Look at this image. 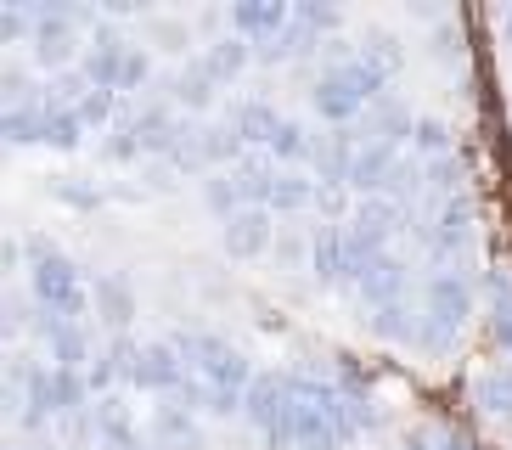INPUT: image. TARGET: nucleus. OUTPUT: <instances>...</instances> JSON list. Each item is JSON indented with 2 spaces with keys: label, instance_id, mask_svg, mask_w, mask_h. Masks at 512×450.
<instances>
[{
  "label": "nucleus",
  "instance_id": "obj_1",
  "mask_svg": "<svg viewBox=\"0 0 512 450\" xmlns=\"http://www.w3.org/2000/svg\"><path fill=\"white\" fill-rule=\"evenodd\" d=\"M175 349H181V360L209 383V411L214 417H231V411L248 405V389H254L259 372L237 344H226L220 332H175Z\"/></svg>",
  "mask_w": 512,
  "mask_h": 450
},
{
  "label": "nucleus",
  "instance_id": "obj_2",
  "mask_svg": "<svg viewBox=\"0 0 512 450\" xmlns=\"http://www.w3.org/2000/svg\"><path fill=\"white\" fill-rule=\"evenodd\" d=\"M23 242H29V299L40 304L46 315L85 321V310H91V287H85L79 265L46 237H23Z\"/></svg>",
  "mask_w": 512,
  "mask_h": 450
},
{
  "label": "nucleus",
  "instance_id": "obj_3",
  "mask_svg": "<svg viewBox=\"0 0 512 450\" xmlns=\"http://www.w3.org/2000/svg\"><path fill=\"white\" fill-rule=\"evenodd\" d=\"M242 417L254 422L271 450H293L299 445V389H293V372H259Z\"/></svg>",
  "mask_w": 512,
  "mask_h": 450
},
{
  "label": "nucleus",
  "instance_id": "obj_4",
  "mask_svg": "<svg viewBox=\"0 0 512 450\" xmlns=\"http://www.w3.org/2000/svg\"><path fill=\"white\" fill-rule=\"evenodd\" d=\"M473 220H479V203H473V192H456V197H439L428 214H417V237L422 248L434 259H456L473 242Z\"/></svg>",
  "mask_w": 512,
  "mask_h": 450
},
{
  "label": "nucleus",
  "instance_id": "obj_5",
  "mask_svg": "<svg viewBox=\"0 0 512 450\" xmlns=\"http://www.w3.org/2000/svg\"><path fill=\"white\" fill-rule=\"evenodd\" d=\"M29 57L40 68H51V74L79 68L74 57H85V51H79V12L74 6H40V29L29 40Z\"/></svg>",
  "mask_w": 512,
  "mask_h": 450
},
{
  "label": "nucleus",
  "instance_id": "obj_6",
  "mask_svg": "<svg viewBox=\"0 0 512 450\" xmlns=\"http://www.w3.org/2000/svg\"><path fill=\"white\" fill-rule=\"evenodd\" d=\"M310 107H316L321 119L332 124V130H349V124L361 119L366 107V90H361V79H355V68H321V79L310 85Z\"/></svg>",
  "mask_w": 512,
  "mask_h": 450
},
{
  "label": "nucleus",
  "instance_id": "obj_7",
  "mask_svg": "<svg viewBox=\"0 0 512 450\" xmlns=\"http://www.w3.org/2000/svg\"><path fill=\"white\" fill-rule=\"evenodd\" d=\"M406 276H411V265L400 254H377V259H366L355 276H349V293H355V304H361L366 315L372 310H383V304H394V299H406Z\"/></svg>",
  "mask_w": 512,
  "mask_h": 450
},
{
  "label": "nucleus",
  "instance_id": "obj_8",
  "mask_svg": "<svg viewBox=\"0 0 512 450\" xmlns=\"http://www.w3.org/2000/svg\"><path fill=\"white\" fill-rule=\"evenodd\" d=\"M422 315L462 338L467 315H473V282H467L462 270H434V276H428V287H422Z\"/></svg>",
  "mask_w": 512,
  "mask_h": 450
},
{
  "label": "nucleus",
  "instance_id": "obj_9",
  "mask_svg": "<svg viewBox=\"0 0 512 450\" xmlns=\"http://www.w3.org/2000/svg\"><path fill=\"white\" fill-rule=\"evenodd\" d=\"M186 366L181 360V349H175V338H152V344H141V355H136V372H130V383L136 389H152V394H175L186 383Z\"/></svg>",
  "mask_w": 512,
  "mask_h": 450
},
{
  "label": "nucleus",
  "instance_id": "obj_10",
  "mask_svg": "<svg viewBox=\"0 0 512 450\" xmlns=\"http://www.w3.org/2000/svg\"><path fill=\"white\" fill-rule=\"evenodd\" d=\"M271 237H276V214L259 209V203H248V209H237L231 220H220V242H226L231 259L265 254V248H271Z\"/></svg>",
  "mask_w": 512,
  "mask_h": 450
},
{
  "label": "nucleus",
  "instance_id": "obj_11",
  "mask_svg": "<svg viewBox=\"0 0 512 450\" xmlns=\"http://www.w3.org/2000/svg\"><path fill=\"white\" fill-rule=\"evenodd\" d=\"M287 23H293V6H287V0H237V6H231V34H242L248 45L282 40Z\"/></svg>",
  "mask_w": 512,
  "mask_h": 450
},
{
  "label": "nucleus",
  "instance_id": "obj_12",
  "mask_svg": "<svg viewBox=\"0 0 512 450\" xmlns=\"http://www.w3.org/2000/svg\"><path fill=\"white\" fill-rule=\"evenodd\" d=\"M349 270H355L349 265V231L321 220L316 231H310V276H316L321 287H338V282L349 287Z\"/></svg>",
  "mask_w": 512,
  "mask_h": 450
},
{
  "label": "nucleus",
  "instance_id": "obj_13",
  "mask_svg": "<svg viewBox=\"0 0 512 450\" xmlns=\"http://www.w3.org/2000/svg\"><path fill=\"white\" fill-rule=\"evenodd\" d=\"M40 338H46V349H51V366H68V372H85L96 360V349H91V332L79 327V321H62V315H46L40 310Z\"/></svg>",
  "mask_w": 512,
  "mask_h": 450
},
{
  "label": "nucleus",
  "instance_id": "obj_14",
  "mask_svg": "<svg viewBox=\"0 0 512 450\" xmlns=\"http://www.w3.org/2000/svg\"><path fill=\"white\" fill-rule=\"evenodd\" d=\"M147 450H203V428H197V411L186 405H152L147 417Z\"/></svg>",
  "mask_w": 512,
  "mask_h": 450
},
{
  "label": "nucleus",
  "instance_id": "obj_15",
  "mask_svg": "<svg viewBox=\"0 0 512 450\" xmlns=\"http://www.w3.org/2000/svg\"><path fill=\"white\" fill-rule=\"evenodd\" d=\"M355 147H361V130H327V135H316V147H310V175H316V186H349Z\"/></svg>",
  "mask_w": 512,
  "mask_h": 450
},
{
  "label": "nucleus",
  "instance_id": "obj_16",
  "mask_svg": "<svg viewBox=\"0 0 512 450\" xmlns=\"http://www.w3.org/2000/svg\"><path fill=\"white\" fill-rule=\"evenodd\" d=\"M400 158H406L400 147H389V141H366L361 135L355 164H349V186H355L361 197H383V186H389V175L400 169Z\"/></svg>",
  "mask_w": 512,
  "mask_h": 450
},
{
  "label": "nucleus",
  "instance_id": "obj_17",
  "mask_svg": "<svg viewBox=\"0 0 512 450\" xmlns=\"http://www.w3.org/2000/svg\"><path fill=\"white\" fill-rule=\"evenodd\" d=\"M214 90H220V79L203 68V57H192L169 74V107H186V119H192V113L214 107Z\"/></svg>",
  "mask_w": 512,
  "mask_h": 450
},
{
  "label": "nucleus",
  "instance_id": "obj_18",
  "mask_svg": "<svg viewBox=\"0 0 512 450\" xmlns=\"http://www.w3.org/2000/svg\"><path fill=\"white\" fill-rule=\"evenodd\" d=\"M91 411H96V439H102L107 450H141L136 417H130V400H124L119 389L102 394V400H96Z\"/></svg>",
  "mask_w": 512,
  "mask_h": 450
},
{
  "label": "nucleus",
  "instance_id": "obj_19",
  "mask_svg": "<svg viewBox=\"0 0 512 450\" xmlns=\"http://www.w3.org/2000/svg\"><path fill=\"white\" fill-rule=\"evenodd\" d=\"M91 304L107 327H130V315H136V287H130L124 270H102L91 282Z\"/></svg>",
  "mask_w": 512,
  "mask_h": 450
},
{
  "label": "nucleus",
  "instance_id": "obj_20",
  "mask_svg": "<svg viewBox=\"0 0 512 450\" xmlns=\"http://www.w3.org/2000/svg\"><path fill=\"white\" fill-rule=\"evenodd\" d=\"M231 124H237V135L248 141V147H259V152H271V141H276V130H282V113H276L271 102H259V96H248V102H237L226 113Z\"/></svg>",
  "mask_w": 512,
  "mask_h": 450
},
{
  "label": "nucleus",
  "instance_id": "obj_21",
  "mask_svg": "<svg viewBox=\"0 0 512 450\" xmlns=\"http://www.w3.org/2000/svg\"><path fill=\"white\" fill-rule=\"evenodd\" d=\"M473 405L490 411V417H512V360H490L473 377Z\"/></svg>",
  "mask_w": 512,
  "mask_h": 450
},
{
  "label": "nucleus",
  "instance_id": "obj_22",
  "mask_svg": "<svg viewBox=\"0 0 512 450\" xmlns=\"http://www.w3.org/2000/svg\"><path fill=\"white\" fill-rule=\"evenodd\" d=\"M265 209H271V214L316 209V175H304V169H282V175L271 180V197H265Z\"/></svg>",
  "mask_w": 512,
  "mask_h": 450
},
{
  "label": "nucleus",
  "instance_id": "obj_23",
  "mask_svg": "<svg viewBox=\"0 0 512 450\" xmlns=\"http://www.w3.org/2000/svg\"><path fill=\"white\" fill-rule=\"evenodd\" d=\"M361 321H366V332H372V338H383V344H411V338H417L422 310H411L406 299H394V304H383V310L361 315Z\"/></svg>",
  "mask_w": 512,
  "mask_h": 450
},
{
  "label": "nucleus",
  "instance_id": "obj_24",
  "mask_svg": "<svg viewBox=\"0 0 512 450\" xmlns=\"http://www.w3.org/2000/svg\"><path fill=\"white\" fill-rule=\"evenodd\" d=\"M203 203H209V214H220V220H231L237 209H248L254 197H248V186H242L237 169H214L209 180H203Z\"/></svg>",
  "mask_w": 512,
  "mask_h": 450
},
{
  "label": "nucleus",
  "instance_id": "obj_25",
  "mask_svg": "<svg viewBox=\"0 0 512 450\" xmlns=\"http://www.w3.org/2000/svg\"><path fill=\"white\" fill-rule=\"evenodd\" d=\"M248 62H254V45L242 40V34H226V40H214L209 51H203V68H209L220 85H226V79H237Z\"/></svg>",
  "mask_w": 512,
  "mask_h": 450
},
{
  "label": "nucleus",
  "instance_id": "obj_26",
  "mask_svg": "<svg viewBox=\"0 0 512 450\" xmlns=\"http://www.w3.org/2000/svg\"><path fill=\"white\" fill-rule=\"evenodd\" d=\"M310 147H316V135L304 130V119L282 113V130H276V141H271V158L282 169H293V164H310Z\"/></svg>",
  "mask_w": 512,
  "mask_h": 450
},
{
  "label": "nucleus",
  "instance_id": "obj_27",
  "mask_svg": "<svg viewBox=\"0 0 512 450\" xmlns=\"http://www.w3.org/2000/svg\"><path fill=\"white\" fill-rule=\"evenodd\" d=\"M46 119H51L46 96H40V102H23V107H6V141H12V147L46 141Z\"/></svg>",
  "mask_w": 512,
  "mask_h": 450
},
{
  "label": "nucleus",
  "instance_id": "obj_28",
  "mask_svg": "<svg viewBox=\"0 0 512 450\" xmlns=\"http://www.w3.org/2000/svg\"><path fill=\"white\" fill-rule=\"evenodd\" d=\"M411 152H417L422 164H434V158H451L456 141H451V124L434 119V113H422L417 130H411Z\"/></svg>",
  "mask_w": 512,
  "mask_h": 450
},
{
  "label": "nucleus",
  "instance_id": "obj_29",
  "mask_svg": "<svg viewBox=\"0 0 512 450\" xmlns=\"http://www.w3.org/2000/svg\"><path fill=\"white\" fill-rule=\"evenodd\" d=\"M355 45H361V62H372V68H377L383 79L400 74V57H406V51H400V40H394L389 29H372L366 40H355Z\"/></svg>",
  "mask_w": 512,
  "mask_h": 450
},
{
  "label": "nucleus",
  "instance_id": "obj_30",
  "mask_svg": "<svg viewBox=\"0 0 512 450\" xmlns=\"http://www.w3.org/2000/svg\"><path fill=\"white\" fill-rule=\"evenodd\" d=\"M422 180H428V192H434V203L439 197H456V192H467V164L462 158H434V164H422Z\"/></svg>",
  "mask_w": 512,
  "mask_h": 450
},
{
  "label": "nucleus",
  "instance_id": "obj_31",
  "mask_svg": "<svg viewBox=\"0 0 512 450\" xmlns=\"http://www.w3.org/2000/svg\"><path fill=\"white\" fill-rule=\"evenodd\" d=\"M51 107V102H46ZM46 141L57 152H74L79 141H85V119H79L74 107H51V119H46Z\"/></svg>",
  "mask_w": 512,
  "mask_h": 450
},
{
  "label": "nucleus",
  "instance_id": "obj_32",
  "mask_svg": "<svg viewBox=\"0 0 512 450\" xmlns=\"http://www.w3.org/2000/svg\"><path fill=\"white\" fill-rule=\"evenodd\" d=\"M113 96H119V90H96V85H91V90L74 102V113L85 119V130H102V124L113 130V124H119V119H113Z\"/></svg>",
  "mask_w": 512,
  "mask_h": 450
},
{
  "label": "nucleus",
  "instance_id": "obj_33",
  "mask_svg": "<svg viewBox=\"0 0 512 450\" xmlns=\"http://www.w3.org/2000/svg\"><path fill=\"white\" fill-rule=\"evenodd\" d=\"M51 192H57L68 209H96V203H102V186H91L85 175H57V186H51Z\"/></svg>",
  "mask_w": 512,
  "mask_h": 450
},
{
  "label": "nucleus",
  "instance_id": "obj_34",
  "mask_svg": "<svg viewBox=\"0 0 512 450\" xmlns=\"http://www.w3.org/2000/svg\"><path fill=\"white\" fill-rule=\"evenodd\" d=\"M102 152L107 158H113V164H130V158H141V141H136V130H130V124H113V130H107V141H102Z\"/></svg>",
  "mask_w": 512,
  "mask_h": 450
},
{
  "label": "nucleus",
  "instance_id": "obj_35",
  "mask_svg": "<svg viewBox=\"0 0 512 450\" xmlns=\"http://www.w3.org/2000/svg\"><path fill=\"white\" fill-rule=\"evenodd\" d=\"M147 79H152V57L141 45H130V51H124V68H119V90H141Z\"/></svg>",
  "mask_w": 512,
  "mask_h": 450
},
{
  "label": "nucleus",
  "instance_id": "obj_36",
  "mask_svg": "<svg viewBox=\"0 0 512 450\" xmlns=\"http://www.w3.org/2000/svg\"><path fill=\"white\" fill-rule=\"evenodd\" d=\"M293 17H299V23H310L316 34L338 29V6H327V0H299V6H293Z\"/></svg>",
  "mask_w": 512,
  "mask_h": 450
},
{
  "label": "nucleus",
  "instance_id": "obj_37",
  "mask_svg": "<svg viewBox=\"0 0 512 450\" xmlns=\"http://www.w3.org/2000/svg\"><path fill=\"white\" fill-rule=\"evenodd\" d=\"M484 293H490V310H512V270H490Z\"/></svg>",
  "mask_w": 512,
  "mask_h": 450
},
{
  "label": "nucleus",
  "instance_id": "obj_38",
  "mask_svg": "<svg viewBox=\"0 0 512 450\" xmlns=\"http://www.w3.org/2000/svg\"><path fill=\"white\" fill-rule=\"evenodd\" d=\"M490 338H496L501 360H512V310H490Z\"/></svg>",
  "mask_w": 512,
  "mask_h": 450
},
{
  "label": "nucleus",
  "instance_id": "obj_39",
  "mask_svg": "<svg viewBox=\"0 0 512 450\" xmlns=\"http://www.w3.org/2000/svg\"><path fill=\"white\" fill-rule=\"evenodd\" d=\"M434 450H479L462 428H434Z\"/></svg>",
  "mask_w": 512,
  "mask_h": 450
},
{
  "label": "nucleus",
  "instance_id": "obj_40",
  "mask_svg": "<svg viewBox=\"0 0 512 450\" xmlns=\"http://www.w3.org/2000/svg\"><path fill=\"white\" fill-rule=\"evenodd\" d=\"M394 450H434V428H411V434H400Z\"/></svg>",
  "mask_w": 512,
  "mask_h": 450
},
{
  "label": "nucleus",
  "instance_id": "obj_41",
  "mask_svg": "<svg viewBox=\"0 0 512 450\" xmlns=\"http://www.w3.org/2000/svg\"><path fill=\"white\" fill-rule=\"evenodd\" d=\"M6 450H57V445H34V439H12Z\"/></svg>",
  "mask_w": 512,
  "mask_h": 450
},
{
  "label": "nucleus",
  "instance_id": "obj_42",
  "mask_svg": "<svg viewBox=\"0 0 512 450\" xmlns=\"http://www.w3.org/2000/svg\"><path fill=\"white\" fill-rule=\"evenodd\" d=\"M501 34H507V45H512V6L501 12Z\"/></svg>",
  "mask_w": 512,
  "mask_h": 450
}]
</instances>
